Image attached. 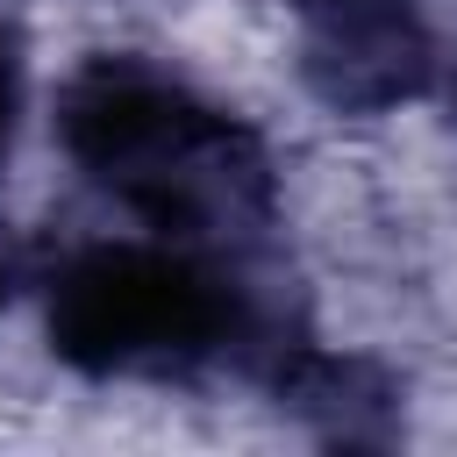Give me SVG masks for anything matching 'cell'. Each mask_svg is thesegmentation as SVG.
I'll return each instance as SVG.
<instances>
[{
	"label": "cell",
	"instance_id": "6da1fadb",
	"mask_svg": "<svg viewBox=\"0 0 457 457\" xmlns=\"http://www.w3.org/2000/svg\"><path fill=\"white\" fill-rule=\"evenodd\" d=\"M57 143L100 193L193 250L250 243L278 200L264 136L150 57L79 64L57 93Z\"/></svg>",
	"mask_w": 457,
	"mask_h": 457
},
{
	"label": "cell",
	"instance_id": "8992f818",
	"mask_svg": "<svg viewBox=\"0 0 457 457\" xmlns=\"http://www.w3.org/2000/svg\"><path fill=\"white\" fill-rule=\"evenodd\" d=\"M300 7H414V0H300Z\"/></svg>",
	"mask_w": 457,
	"mask_h": 457
},
{
	"label": "cell",
	"instance_id": "7a4b0ae2",
	"mask_svg": "<svg viewBox=\"0 0 457 457\" xmlns=\"http://www.w3.org/2000/svg\"><path fill=\"white\" fill-rule=\"evenodd\" d=\"M300 343L278 307L193 243H100L50 278V350L86 378H186L221 357L264 364Z\"/></svg>",
	"mask_w": 457,
	"mask_h": 457
},
{
	"label": "cell",
	"instance_id": "ba28073f",
	"mask_svg": "<svg viewBox=\"0 0 457 457\" xmlns=\"http://www.w3.org/2000/svg\"><path fill=\"white\" fill-rule=\"evenodd\" d=\"M450 93H457V79H450Z\"/></svg>",
	"mask_w": 457,
	"mask_h": 457
},
{
	"label": "cell",
	"instance_id": "277c9868",
	"mask_svg": "<svg viewBox=\"0 0 457 457\" xmlns=\"http://www.w3.org/2000/svg\"><path fill=\"white\" fill-rule=\"evenodd\" d=\"M278 407H293L300 421H314L336 443H386L393 414H400V386L371 364V357H336L314 343H286L264 364Z\"/></svg>",
	"mask_w": 457,
	"mask_h": 457
},
{
	"label": "cell",
	"instance_id": "52a82bcc",
	"mask_svg": "<svg viewBox=\"0 0 457 457\" xmlns=\"http://www.w3.org/2000/svg\"><path fill=\"white\" fill-rule=\"evenodd\" d=\"M0 300H7V257H0Z\"/></svg>",
	"mask_w": 457,
	"mask_h": 457
},
{
	"label": "cell",
	"instance_id": "3957f363",
	"mask_svg": "<svg viewBox=\"0 0 457 457\" xmlns=\"http://www.w3.org/2000/svg\"><path fill=\"white\" fill-rule=\"evenodd\" d=\"M300 79L336 114H386L436 86V43L414 7H300Z\"/></svg>",
	"mask_w": 457,
	"mask_h": 457
},
{
	"label": "cell",
	"instance_id": "5b68a950",
	"mask_svg": "<svg viewBox=\"0 0 457 457\" xmlns=\"http://www.w3.org/2000/svg\"><path fill=\"white\" fill-rule=\"evenodd\" d=\"M14 100H21V50H14V29L0 21V164L14 143Z\"/></svg>",
	"mask_w": 457,
	"mask_h": 457
}]
</instances>
